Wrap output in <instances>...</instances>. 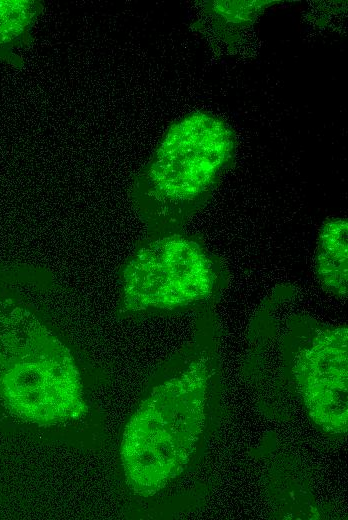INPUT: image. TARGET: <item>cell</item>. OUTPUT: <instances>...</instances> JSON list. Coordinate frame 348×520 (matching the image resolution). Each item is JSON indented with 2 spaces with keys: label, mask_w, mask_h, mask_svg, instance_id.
I'll return each instance as SVG.
<instances>
[{
  "label": "cell",
  "mask_w": 348,
  "mask_h": 520,
  "mask_svg": "<svg viewBox=\"0 0 348 520\" xmlns=\"http://www.w3.org/2000/svg\"><path fill=\"white\" fill-rule=\"evenodd\" d=\"M221 338L215 309L198 312L192 339L126 423L120 462L137 499H154L189 476L210 492L208 461L224 416Z\"/></svg>",
  "instance_id": "6da1fadb"
},
{
  "label": "cell",
  "mask_w": 348,
  "mask_h": 520,
  "mask_svg": "<svg viewBox=\"0 0 348 520\" xmlns=\"http://www.w3.org/2000/svg\"><path fill=\"white\" fill-rule=\"evenodd\" d=\"M287 286L256 312L249 331L245 373L256 386L291 396L311 424L331 439L347 434L348 330L304 313L284 314Z\"/></svg>",
  "instance_id": "7a4b0ae2"
},
{
  "label": "cell",
  "mask_w": 348,
  "mask_h": 520,
  "mask_svg": "<svg viewBox=\"0 0 348 520\" xmlns=\"http://www.w3.org/2000/svg\"><path fill=\"white\" fill-rule=\"evenodd\" d=\"M235 155V134L221 117L194 111L172 122L131 189L147 234L181 231L208 203Z\"/></svg>",
  "instance_id": "3957f363"
},
{
  "label": "cell",
  "mask_w": 348,
  "mask_h": 520,
  "mask_svg": "<svg viewBox=\"0 0 348 520\" xmlns=\"http://www.w3.org/2000/svg\"><path fill=\"white\" fill-rule=\"evenodd\" d=\"M0 402L12 416L38 426L77 420L88 411L68 347L9 299L0 301Z\"/></svg>",
  "instance_id": "277c9868"
},
{
  "label": "cell",
  "mask_w": 348,
  "mask_h": 520,
  "mask_svg": "<svg viewBox=\"0 0 348 520\" xmlns=\"http://www.w3.org/2000/svg\"><path fill=\"white\" fill-rule=\"evenodd\" d=\"M229 283L223 259L196 235L147 234L121 270L120 313L215 309Z\"/></svg>",
  "instance_id": "5b68a950"
},
{
  "label": "cell",
  "mask_w": 348,
  "mask_h": 520,
  "mask_svg": "<svg viewBox=\"0 0 348 520\" xmlns=\"http://www.w3.org/2000/svg\"><path fill=\"white\" fill-rule=\"evenodd\" d=\"M348 222L330 217L320 227L315 251V274L323 289L334 296H347Z\"/></svg>",
  "instance_id": "8992f818"
},
{
  "label": "cell",
  "mask_w": 348,
  "mask_h": 520,
  "mask_svg": "<svg viewBox=\"0 0 348 520\" xmlns=\"http://www.w3.org/2000/svg\"><path fill=\"white\" fill-rule=\"evenodd\" d=\"M43 10L40 1H0V59L21 66L16 49L31 43V30Z\"/></svg>",
  "instance_id": "52a82bcc"
},
{
  "label": "cell",
  "mask_w": 348,
  "mask_h": 520,
  "mask_svg": "<svg viewBox=\"0 0 348 520\" xmlns=\"http://www.w3.org/2000/svg\"><path fill=\"white\" fill-rule=\"evenodd\" d=\"M272 1H213L208 4V13L212 16L214 26L224 36H234L233 30L249 26ZM222 35V36H223Z\"/></svg>",
  "instance_id": "ba28073f"
}]
</instances>
